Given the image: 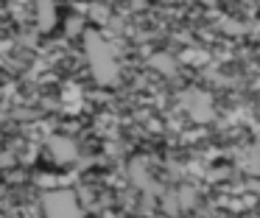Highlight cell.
Wrapping results in <instances>:
<instances>
[{"instance_id":"cell-3","label":"cell","mask_w":260,"mask_h":218,"mask_svg":"<svg viewBox=\"0 0 260 218\" xmlns=\"http://www.w3.org/2000/svg\"><path fill=\"white\" fill-rule=\"evenodd\" d=\"M48 148L53 151V157H56L59 162H70V160H76V145L70 143V140H64V137H53L51 143H48Z\"/></svg>"},{"instance_id":"cell-1","label":"cell","mask_w":260,"mask_h":218,"mask_svg":"<svg viewBox=\"0 0 260 218\" xmlns=\"http://www.w3.org/2000/svg\"><path fill=\"white\" fill-rule=\"evenodd\" d=\"M84 50H87V59H90V65H92V73H95V78L98 81H104V84H109L115 78V65H112V53H109V48H107V42H104L98 34H87L84 37Z\"/></svg>"},{"instance_id":"cell-2","label":"cell","mask_w":260,"mask_h":218,"mask_svg":"<svg viewBox=\"0 0 260 218\" xmlns=\"http://www.w3.org/2000/svg\"><path fill=\"white\" fill-rule=\"evenodd\" d=\"M42 207H45L48 218H81L79 201L70 190H53V193H45L42 199Z\"/></svg>"},{"instance_id":"cell-4","label":"cell","mask_w":260,"mask_h":218,"mask_svg":"<svg viewBox=\"0 0 260 218\" xmlns=\"http://www.w3.org/2000/svg\"><path fill=\"white\" fill-rule=\"evenodd\" d=\"M37 9H40V25H42V31H48V28L53 25V3H51V0H37Z\"/></svg>"}]
</instances>
